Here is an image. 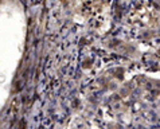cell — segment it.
Instances as JSON below:
<instances>
[]
</instances>
